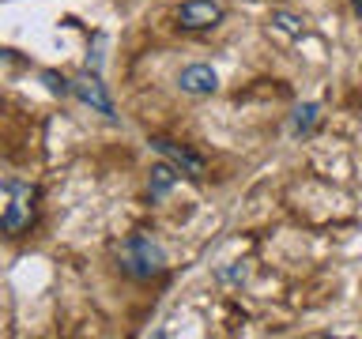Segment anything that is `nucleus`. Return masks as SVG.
<instances>
[{
    "label": "nucleus",
    "mask_w": 362,
    "mask_h": 339,
    "mask_svg": "<svg viewBox=\"0 0 362 339\" xmlns=\"http://www.w3.org/2000/svg\"><path fill=\"white\" fill-rule=\"evenodd\" d=\"M117 268L129 279H155L166 271V253L151 234H129L117 249Z\"/></svg>",
    "instance_id": "nucleus-1"
},
{
    "label": "nucleus",
    "mask_w": 362,
    "mask_h": 339,
    "mask_svg": "<svg viewBox=\"0 0 362 339\" xmlns=\"http://www.w3.org/2000/svg\"><path fill=\"white\" fill-rule=\"evenodd\" d=\"M174 181H177V170L170 166V162H155L151 166V181H147V192H151V200H163L170 189H174Z\"/></svg>",
    "instance_id": "nucleus-8"
},
{
    "label": "nucleus",
    "mask_w": 362,
    "mask_h": 339,
    "mask_svg": "<svg viewBox=\"0 0 362 339\" xmlns=\"http://www.w3.org/2000/svg\"><path fill=\"white\" fill-rule=\"evenodd\" d=\"M42 79H45V87H49L53 95H72V79H64L57 72H42Z\"/></svg>",
    "instance_id": "nucleus-10"
},
{
    "label": "nucleus",
    "mask_w": 362,
    "mask_h": 339,
    "mask_svg": "<svg viewBox=\"0 0 362 339\" xmlns=\"http://www.w3.org/2000/svg\"><path fill=\"white\" fill-rule=\"evenodd\" d=\"M177 87H181V95L204 98V95H215V90H219V76H215L211 64H189L177 72Z\"/></svg>",
    "instance_id": "nucleus-6"
},
{
    "label": "nucleus",
    "mask_w": 362,
    "mask_h": 339,
    "mask_svg": "<svg viewBox=\"0 0 362 339\" xmlns=\"http://www.w3.org/2000/svg\"><path fill=\"white\" fill-rule=\"evenodd\" d=\"M147 143H151L155 151L163 155L174 170H181L185 177H192V181H200V177H204V158H200L197 151H189V147H181V143H174V140H166V136H151Z\"/></svg>",
    "instance_id": "nucleus-5"
},
{
    "label": "nucleus",
    "mask_w": 362,
    "mask_h": 339,
    "mask_svg": "<svg viewBox=\"0 0 362 339\" xmlns=\"http://www.w3.org/2000/svg\"><path fill=\"white\" fill-rule=\"evenodd\" d=\"M72 95H79V102H83V106H90L95 113H102V117L117 121V109H113L110 90H106V83H102V79H98L95 72L76 76V79H72Z\"/></svg>",
    "instance_id": "nucleus-4"
},
{
    "label": "nucleus",
    "mask_w": 362,
    "mask_h": 339,
    "mask_svg": "<svg viewBox=\"0 0 362 339\" xmlns=\"http://www.w3.org/2000/svg\"><path fill=\"white\" fill-rule=\"evenodd\" d=\"M219 279H245V268H223Z\"/></svg>",
    "instance_id": "nucleus-11"
},
{
    "label": "nucleus",
    "mask_w": 362,
    "mask_h": 339,
    "mask_svg": "<svg viewBox=\"0 0 362 339\" xmlns=\"http://www.w3.org/2000/svg\"><path fill=\"white\" fill-rule=\"evenodd\" d=\"M272 27H279V30H287V34H298L305 30V19L302 16H291V11H272Z\"/></svg>",
    "instance_id": "nucleus-9"
},
{
    "label": "nucleus",
    "mask_w": 362,
    "mask_h": 339,
    "mask_svg": "<svg viewBox=\"0 0 362 339\" xmlns=\"http://www.w3.org/2000/svg\"><path fill=\"white\" fill-rule=\"evenodd\" d=\"M11 196L4 215H0V234H8V237H19V234H27L30 230V222H34V200H38V189H30V185H19V181H8L4 185Z\"/></svg>",
    "instance_id": "nucleus-2"
},
{
    "label": "nucleus",
    "mask_w": 362,
    "mask_h": 339,
    "mask_svg": "<svg viewBox=\"0 0 362 339\" xmlns=\"http://www.w3.org/2000/svg\"><path fill=\"white\" fill-rule=\"evenodd\" d=\"M351 8H355V16L362 19V0H351Z\"/></svg>",
    "instance_id": "nucleus-12"
},
{
    "label": "nucleus",
    "mask_w": 362,
    "mask_h": 339,
    "mask_svg": "<svg viewBox=\"0 0 362 339\" xmlns=\"http://www.w3.org/2000/svg\"><path fill=\"white\" fill-rule=\"evenodd\" d=\"M317 124H321V106H317V102H302V106L291 113V132L294 136H310Z\"/></svg>",
    "instance_id": "nucleus-7"
},
{
    "label": "nucleus",
    "mask_w": 362,
    "mask_h": 339,
    "mask_svg": "<svg viewBox=\"0 0 362 339\" xmlns=\"http://www.w3.org/2000/svg\"><path fill=\"white\" fill-rule=\"evenodd\" d=\"M174 19H177L181 30H211L226 19V8L219 0H185Z\"/></svg>",
    "instance_id": "nucleus-3"
}]
</instances>
